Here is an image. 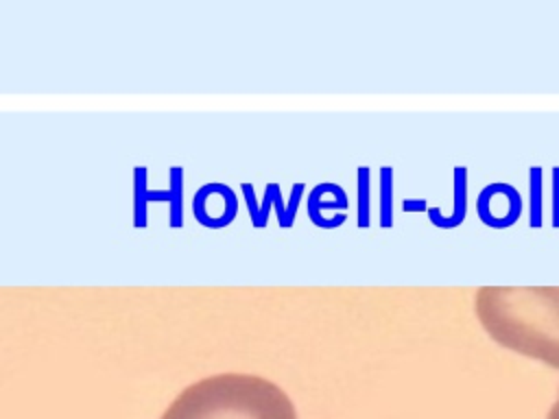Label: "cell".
Instances as JSON below:
<instances>
[{"mask_svg": "<svg viewBox=\"0 0 559 419\" xmlns=\"http://www.w3.org/2000/svg\"><path fill=\"white\" fill-rule=\"evenodd\" d=\"M419 207H426V210H428V205H426L424 199H406V201H404V210H406V212H419Z\"/></svg>", "mask_w": 559, "mask_h": 419, "instance_id": "obj_9", "label": "cell"}, {"mask_svg": "<svg viewBox=\"0 0 559 419\" xmlns=\"http://www.w3.org/2000/svg\"><path fill=\"white\" fill-rule=\"evenodd\" d=\"M546 419H559V395H557V402L550 406V410H548Z\"/></svg>", "mask_w": 559, "mask_h": 419, "instance_id": "obj_10", "label": "cell"}, {"mask_svg": "<svg viewBox=\"0 0 559 419\" xmlns=\"http://www.w3.org/2000/svg\"><path fill=\"white\" fill-rule=\"evenodd\" d=\"M162 419H297L290 397L247 373H218L183 388Z\"/></svg>", "mask_w": 559, "mask_h": 419, "instance_id": "obj_2", "label": "cell"}, {"mask_svg": "<svg viewBox=\"0 0 559 419\" xmlns=\"http://www.w3.org/2000/svg\"><path fill=\"white\" fill-rule=\"evenodd\" d=\"M552 203H550V225L559 229V166H552Z\"/></svg>", "mask_w": 559, "mask_h": 419, "instance_id": "obj_8", "label": "cell"}, {"mask_svg": "<svg viewBox=\"0 0 559 419\" xmlns=\"http://www.w3.org/2000/svg\"><path fill=\"white\" fill-rule=\"evenodd\" d=\"M522 194L507 181L485 185L476 196L478 220L491 229H509L522 218Z\"/></svg>", "mask_w": 559, "mask_h": 419, "instance_id": "obj_3", "label": "cell"}, {"mask_svg": "<svg viewBox=\"0 0 559 419\" xmlns=\"http://www.w3.org/2000/svg\"><path fill=\"white\" fill-rule=\"evenodd\" d=\"M358 225H369V168H358Z\"/></svg>", "mask_w": 559, "mask_h": 419, "instance_id": "obj_7", "label": "cell"}, {"mask_svg": "<svg viewBox=\"0 0 559 419\" xmlns=\"http://www.w3.org/2000/svg\"><path fill=\"white\" fill-rule=\"evenodd\" d=\"M380 225L389 229L393 225V168H380Z\"/></svg>", "mask_w": 559, "mask_h": 419, "instance_id": "obj_6", "label": "cell"}, {"mask_svg": "<svg viewBox=\"0 0 559 419\" xmlns=\"http://www.w3.org/2000/svg\"><path fill=\"white\" fill-rule=\"evenodd\" d=\"M474 312L500 347L559 369V286H480Z\"/></svg>", "mask_w": 559, "mask_h": 419, "instance_id": "obj_1", "label": "cell"}, {"mask_svg": "<svg viewBox=\"0 0 559 419\" xmlns=\"http://www.w3.org/2000/svg\"><path fill=\"white\" fill-rule=\"evenodd\" d=\"M544 225V170L542 166H528V227L539 229Z\"/></svg>", "mask_w": 559, "mask_h": 419, "instance_id": "obj_5", "label": "cell"}, {"mask_svg": "<svg viewBox=\"0 0 559 419\" xmlns=\"http://www.w3.org/2000/svg\"><path fill=\"white\" fill-rule=\"evenodd\" d=\"M467 183H469V170L467 166H454L452 170V212L443 214L439 207H428V220L439 229H454L459 227L467 216Z\"/></svg>", "mask_w": 559, "mask_h": 419, "instance_id": "obj_4", "label": "cell"}]
</instances>
